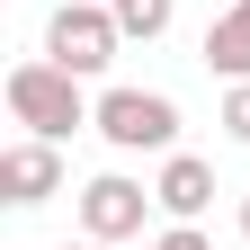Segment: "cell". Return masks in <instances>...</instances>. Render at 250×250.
Returning a JSON list of instances; mask_svg holds the SVG:
<instances>
[{"instance_id": "cell-1", "label": "cell", "mask_w": 250, "mask_h": 250, "mask_svg": "<svg viewBox=\"0 0 250 250\" xmlns=\"http://www.w3.org/2000/svg\"><path fill=\"white\" fill-rule=\"evenodd\" d=\"M9 116L45 143H72L81 125H99V99H81V81L54 54H36V62H9Z\"/></svg>"}, {"instance_id": "cell-2", "label": "cell", "mask_w": 250, "mask_h": 250, "mask_svg": "<svg viewBox=\"0 0 250 250\" xmlns=\"http://www.w3.org/2000/svg\"><path fill=\"white\" fill-rule=\"evenodd\" d=\"M116 45H125V27H116V9H107V0H62V9L45 18V54H54L72 81L107 72V62H116Z\"/></svg>"}, {"instance_id": "cell-3", "label": "cell", "mask_w": 250, "mask_h": 250, "mask_svg": "<svg viewBox=\"0 0 250 250\" xmlns=\"http://www.w3.org/2000/svg\"><path fill=\"white\" fill-rule=\"evenodd\" d=\"M99 134L116 152H170L179 143V99L170 89H107L99 99Z\"/></svg>"}, {"instance_id": "cell-4", "label": "cell", "mask_w": 250, "mask_h": 250, "mask_svg": "<svg viewBox=\"0 0 250 250\" xmlns=\"http://www.w3.org/2000/svg\"><path fill=\"white\" fill-rule=\"evenodd\" d=\"M152 206H161L152 188H134L125 170H107V179H89V188H81V232H89V241H134Z\"/></svg>"}, {"instance_id": "cell-5", "label": "cell", "mask_w": 250, "mask_h": 250, "mask_svg": "<svg viewBox=\"0 0 250 250\" xmlns=\"http://www.w3.org/2000/svg\"><path fill=\"white\" fill-rule=\"evenodd\" d=\"M0 197H9V206H45V197H62V143L18 134L9 152H0Z\"/></svg>"}, {"instance_id": "cell-6", "label": "cell", "mask_w": 250, "mask_h": 250, "mask_svg": "<svg viewBox=\"0 0 250 250\" xmlns=\"http://www.w3.org/2000/svg\"><path fill=\"white\" fill-rule=\"evenodd\" d=\"M152 197H161V214H170V224H197V214L214 206V161H197V152H161Z\"/></svg>"}, {"instance_id": "cell-7", "label": "cell", "mask_w": 250, "mask_h": 250, "mask_svg": "<svg viewBox=\"0 0 250 250\" xmlns=\"http://www.w3.org/2000/svg\"><path fill=\"white\" fill-rule=\"evenodd\" d=\"M206 72L250 81V0H241V9H214V27H206Z\"/></svg>"}, {"instance_id": "cell-8", "label": "cell", "mask_w": 250, "mask_h": 250, "mask_svg": "<svg viewBox=\"0 0 250 250\" xmlns=\"http://www.w3.org/2000/svg\"><path fill=\"white\" fill-rule=\"evenodd\" d=\"M116 27H125V36H170V0H116Z\"/></svg>"}, {"instance_id": "cell-9", "label": "cell", "mask_w": 250, "mask_h": 250, "mask_svg": "<svg viewBox=\"0 0 250 250\" xmlns=\"http://www.w3.org/2000/svg\"><path fill=\"white\" fill-rule=\"evenodd\" d=\"M224 134H232V143H250V81H232V89H224Z\"/></svg>"}, {"instance_id": "cell-10", "label": "cell", "mask_w": 250, "mask_h": 250, "mask_svg": "<svg viewBox=\"0 0 250 250\" xmlns=\"http://www.w3.org/2000/svg\"><path fill=\"white\" fill-rule=\"evenodd\" d=\"M152 250H214L197 224H170V232H152Z\"/></svg>"}, {"instance_id": "cell-11", "label": "cell", "mask_w": 250, "mask_h": 250, "mask_svg": "<svg viewBox=\"0 0 250 250\" xmlns=\"http://www.w3.org/2000/svg\"><path fill=\"white\" fill-rule=\"evenodd\" d=\"M62 250H116V241H62Z\"/></svg>"}, {"instance_id": "cell-12", "label": "cell", "mask_w": 250, "mask_h": 250, "mask_svg": "<svg viewBox=\"0 0 250 250\" xmlns=\"http://www.w3.org/2000/svg\"><path fill=\"white\" fill-rule=\"evenodd\" d=\"M241 241H250V197H241Z\"/></svg>"}, {"instance_id": "cell-13", "label": "cell", "mask_w": 250, "mask_h": 250, "mask_svg": "<svg viewBox=\"0 0 250 250\" xmlns=\"http://www.w3.org/2000/svg\"><path fill=\"white\" fill-rule=\"evenodd\" d=\"M206 9H241V0H206Z\"/></svg>"}, {"instance_id": "cell-14", "label": "cell", "mask_w": 250, "mask_h": 250, "mask_svg": "<svg viewBox=\"0 0 250 250\" xmlns=\"http://www.w3.org/2000/svg\"><path fill=\"white\" fill-rule=\"evenodd\" d=\"M107 9H116V0H107Z\"/></svg>"}]
</instances>
